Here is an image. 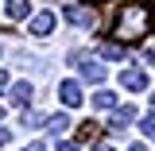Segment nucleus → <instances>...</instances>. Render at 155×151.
Wrapping results in <instances>:
<instances>
[{
	"label": "nucleus",
	"mask_w": 155,
	"mask_h": 151,
	"mask_svg": "<svg viewBox=\"0 0 155 151\" xmlns=\"http://www.w3.org/2000/svg\"><path fill=\"white\" fill-rule=\"evenodd\" d=\"M140 128H143V136H147V132H155V105H151V113L140 120Z\"/></svg>",
	"instance_id": "4468645a"
},
{
	"label": "nucleus",
	"mask_w": 155,
	"mask_h": 151,
	"mask_svg": "<svg viewBox=\"0 0 155 151\" xmlns=\"http://www.w3.org/2000/svg\"><path fill=\"white\" fill-rule=\"evenodd\" d=\"M113 105H116L113 93H105V89H101V93H93V109H113Z\"/></svg>",
	"instance_id": "9d476101"
},
{
	"label": "nucleus",
	"mask_w": 155,
	"mask_h": 151,
	"mask_svg": "<svg viewBox=\"0 0 155 151\" xmlns=\"http://www.w3.org/2000/svg\"><path fill=\"white\" fill-rule=\"evenodd\" d=\"M0 120H4V113H0Z\"/></svg>",
	"instance_id": "4be33fe9"
},
{
	"label": "nucleus",
	"mask_w": 155,
	"mask_h": 151,
	"mask_svg": "<svg viewBox=\"0 0 155 151\" xmlns=\"http://www.w3.org/2000/svg\"><path fill=\"white\" fill-rule=\"evenodd\" d=\"M147 12H151V16H155V0H151V8H147Z\"/></svg>",
	"instance_id": "aec40b11"
},
{
	"label": "nucleus",
	"mask_w": 155,
	"mask_h": 151,
	"mask_svg": "<svg viewBox=\"0 0 155 151\" xmlns=\"http://www.w3.org/2000/svg\"><path fill=\"white\" fill-rule=\"evenodd\" d=\"M4 143H8V128H0V147H4Z\"/></svg>",
	"instance_id": "f3484780"
},
{
	"label": "nucleus",
	"mask_w": 155,
	"mask_h": 151,
	"mask_svg": "<svg viewBox=\"0 0 155 151\" xmlns=\"http://www.w3.org/2000/svg\"><path fill=\"white\" fill-rule=\"evenodd\" d=\"M128 151H147V143H132V147H128Z\"/></svg>",
	"instance_id": "a211bd4d"
},
{
	"label": "nucleus",
	"mask_w": 155,
	"mask_h": 151,
	"mask_svg": "<svg viewBox=\"0 0 155 151\" xmlns=\"http://www.w3.org/2000/svg\"><path fill=\"white\" fill-rule=\"evenodd\" d=\"M78 74L85 77V81H101V77H105V66L93 62V58H78Z\"/></svg>",
	"instance_id": "39448f33"
},
{
	"label": "nucleus",
	"mask_w": 155,
	"mask_h": 151,
	"mask_svg": "<svg viewBox=\"0 0 155 151\" xmlns=\"http://www.w3.org/2000/svg\"><path fill=\"white\" fill-rule=\"evenodd\" d=\"M58 151H81L78 143H58Z\"/></svg>",
	"instance_id": "dca6fc26"
},
{
	"label": "nucleus",
	"mask_w": 155,
	"mask_h": 151,
	"mask_svg": "<svg viewBox=\"0 0 155 151\" xmlns=\"http://www.w3.org/2000/svg\"><path fill=\"white\" fill-rule=\"evenodd\" d=\"M147 27H151V12H147V4H124L120 12H116V43H136V39L147 35Z\"/></svg>",
	"instance_id": "f257e3e1"
},
{
	"label": "nucleus",
	"mask_w": 155,
	"mask_h": 151,
	"mask_svg": "<svg viewBox=\"0 0 155 151\" xmlns=\"http://www.w3.org/2000/svg\"><path fill=\"white\" fill-rule=\"evenodd\" d=\"M54 31V12H39V16H31V35H51Z\"/></svg>",
	"instance_id": "423d86ee"
},
{
	"label": "nucleus",
	"mask_w": 155,
	"mask_h": 151,
	"mask_svg": "<svg viewBox=\"0 0 155 151\" xmlns=\"http://www.w3.org/2000/svg\"><path fill=\"white\" fill-rule=\"evenodd\" d=\"M43 124H47L43 113H23V128H43Z\"/></svg>",
	"instance_id": "9b49d317"
},
{
	"label": "nucleus",
	"mask_w": 155,
	"mask_h": 151,
	"mask_svg": "<svg viewBox=\"0 0 155 151\" xmlns=\"http://www.w3.org/2000/svg\"><path fill=\"white\" fill-rule=\"evenodd\" d=\"M97 151H113V147H97Z\"/></svg>",
	"instance_id": "412c9836"
},
{
	"label": "nucleus",
	"mask_w": 155,
	"mask_h": 151,
	"mask_svg": "<svg viewBox=\"0 0 155 151\" xmlns=\"http://www.w3.org/2000/svg\"><path fill=\"white\" fill-rule=\"evenodd\" d=\"M27 12H31V4H27V0H8V16H12V19H23Z\"/></svg>",
	"instance_id": "1a4fd4ad"
},
{
	"label": "nucleus",
	"mask_w": 155,
	"mask_h": 151,
	"mask_svg": "<svg viewBox=\"0 0 155 151\" xmlns=\"http://www.w3.org/2000/svg\"><path fill=\"white\" fill-rule=\"evenodd\" d=\"M132 120H136V109H132V105H120V109L113 113V128L120 132V128H124V124H132Z\"/></svg>",
	"instance_id": "6e6552de"
},
{
	"label": "nucleus",
	"mask_w": 155,
	"mask_h": 151,
	"mask_svg": "<svg viewBox=\"0 0 155 151\" xmlns=\"http://www.w3.org/2000/svg\"><path fill=\"white\" fill-rule=\"evenodd\" d=\"M120 85H124L128 93H140V89H147V74H143V70H124V74H120Z\"/></svg>",
	"instance_id": "20e7f679"
},
{
	"label": "nucleus",
	"mask_w": 155,
	"mask_h": 151,
	"mask_svg": "<svg viewBox=\"0 0 155 151\" xmlns=\"http://www.w3.org/2000/svg\"><path fill=\"white\" fill-rule=\"evenodd\" d=\"M62 16L70 19L74 27H85V31H89V27L97 23V19H93V12H89L85 4H66V12H62Z\"/></svg>",
	"instance_id": "f03ea898"
},
{
	"label": "nucleus",
	"mask_w": 155,
	"mask_h": 151,
	"mask_svg": "<svg viewBox=\"0 0 155 151\" xmlns=\"http://www.w3.org/2000/svg\"><path fill=\"white\" fill-rule=\"evenodd\" d=\"M47 124H51V132H66V116H47Z\"/></svg>",
	"instance_id": "f8f14e48"
},
{
	"label": "nucleus",
	"mask_w": 155,
	"mask_h": 151,
	"mask_svg": "<svg viewBox=\"0 0 155 151\" xmlns=\"http://www.w3.org/2000/svg\"><path fill=\"white\" fill-rule=\"evenodd\" d=\"M8 97H12V101H16V105H19V109H23V105L31 101V85H27V81H16V85L8 89Z\"/></svg>",
	"instance_id": "0eeeda50"
},
{
	"label": "nucleus",
	"mask_w": 155,
	"mask_h": 151,
	"mask_svg": "<svg viewBox=\"0 0 155 151\" xmlns=\"http://www.w3.org/2000/svg\"><path fill=\"white\" fill-rule=\"evenodd\" d=\"M101 54L105 58H120V43H101Z\"/></svg>",
	"instance_id": "ddd939ff"
},
{
	"label": "nucleus",
	"mask_w": 155,
	"mask_h": 151,
	"mask_svg": "<svg viewBox=\"0 0 155 151\" xmlns=\"http://www.w3.org/2000/svg\"><path fill=\"white\" fill-rule=\"evenodd\" d=\"M23 151H47V143H39V140H35V143H27Z\"/></svg>",
	"instance_id": "2eb2a0df"
},
{
	"label": "nucleus",
	"mask_w": 155,
	"mask_h": 151,
	"mask_svg": "<svg viewBox=\"0 0 155 151\" xmlns=\"http://www.w3.org/2000/svg\"><path fill=\"white\" fill-rule=\"evenodd\" d=\"M58 97H62V105H70V109H74V105H81V85H78L74 77H66V81L58 85Z\"/></svg>",
	"instance_id": "7ed1b4c3"
},
{
	"label": "nucleus",
	"mask_w": 155,
	"mask_h": 151,
	"mask_svg": "<svg viewBox=\"0 0 155 151\" xmlns=\"http://www.w3.org/2000/svg\"><path fill=\"white\" fill-rule=\"evenodd\" d=\"M4 85H8V74H0V93H4Z\"/></svg>",
	"instance_id": "6ab92c4d"
}]
</instances>
